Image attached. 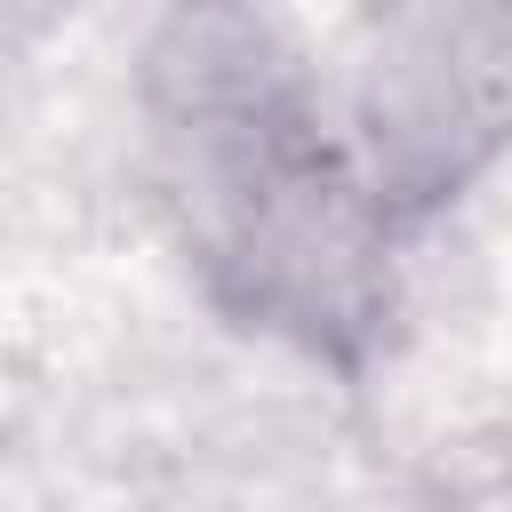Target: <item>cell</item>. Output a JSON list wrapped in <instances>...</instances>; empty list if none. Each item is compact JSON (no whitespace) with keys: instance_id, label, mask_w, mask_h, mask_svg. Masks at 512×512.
<instances>
[{"instance_id":"6da1fadb","label":"cell","mask_w":512,"mask_h":512,"mask_svg":"<svg viewBox=\"0 0 512 512\" xmlns=\"http://www.w3.org/2000/svg\"><path fill=\"white\" fill-rule=\"evenodd\" d=\"M160 64L176 80V192L208 264L264 320H296L304 336L360 328L376 304V216L264 32L200 16L176 24V56Z\"/></svg>"}]
</instances>
